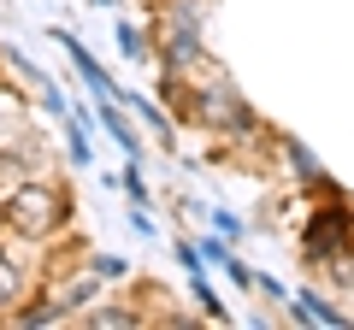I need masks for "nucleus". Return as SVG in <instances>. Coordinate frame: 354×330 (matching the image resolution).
<instances>
[{
	"instance_id": "f03ea898",
	"label": "nucleus",
	"mask_w": 354,
	"mask_h": 330,
	"mask_svg": "<svg viewBox=\"0 0 354 330\" xmlns=\"http://www.w3.org/2000/svg\"><path fill=\"white\" fill-rule=\"evenodd\" d=\"M12 295H18V278H12V266H6V260H0V307L12 301Z\"/></svg>"
},
{
	"instance_id": "f257e3e1",
	"label": "nucleus",
	"mask_w": 354,
	"mask_h": 330,
	"mask_svg": "<svg viewBox=\"0 0 354 330\" xmlns=\"http://www.w3.org/2000/svg\"><path fill=\"white\" fill-rule=\"evenodd\" d=\"M6 218H12L24 236H41V230L53 224V189H41V183H30V189H18L12 201H6Z\"/></svg>"
}]
</instances>
